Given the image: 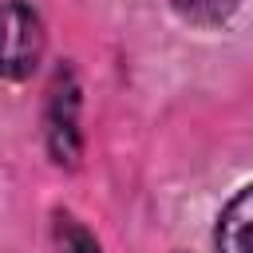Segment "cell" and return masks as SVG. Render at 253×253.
Returning <instances> with one entry per match:
<instances>
[{
  "label": "cell",
  "mask_w": 253,
  "mask_h": 253,
  "mask_svg": "<svg viewBox=\"0 0 253 253\" xmlns=\"http://www.w3.org/2000/svg\"><path fill=\"white\" fill-rule=\"evenodd\" d=\"M43 55V24L24 0L0 4V79H28Z\"/></svg>",
  "instance_id": "obj_1"
},
{
  "label": "cell",
  "mask_w": 253,
  "mask_h": 253,
  "mask_svg": "<svg viewBox=\"0 0 253 253\" xmlns=\"http://www.w3.org/2000/svg\"><path fill=\"white\" fill-rule=\"evenodd\" d=\"M217 249L221 253H253V186H245L217 217Z\"/></svg>",
  "instance_id": "obj_2"
},
{
  "label": "cell",
  "mask_w": 253,
  "mask_h": 253,
  "mask_svg": "<svg viewBox=\"0 0 253 253\" xmlns=\"http://www.w3.org/2000/svg\"><path fill=\"white\" fill-rule=\"evenodd\" d=\"M51 126H47V138H51V154L55 162H75V150H79V134H75V91L71 87H55L51 91Z\"/></svg>",
  "instance_id": "obj_3"
},
{
  "label": "cell",
  "mask_w": 253,
  "mask_h": 253,
  "mask_svg": "<svg viewBox=\"0 0 253 253\" xmlns=\"http://www.w3.org/2000/svg\"><path fill=\"white\" fill-rule=\"evenodd\" d=\"M170 4L190 24H221V20H229L237 12L241 0H170Z\"/></svg>",
  "instance_id": "obj_4"
},
{
  "label": "cell",
  "mask_w": 253,
  "mask_h": 253,
  "mask_svg": "<svg viewBox=\"0 0 253 253\" xmlns=\"http://www.w3.org/2000/svg\"><path fill=\"white\" fill-rule=\"evenodd\" d=\"M55 253H99V241L71 217H59L55 229Z\"/></svg>",
  "instance_id": "obj_5"
}]
</instances>
